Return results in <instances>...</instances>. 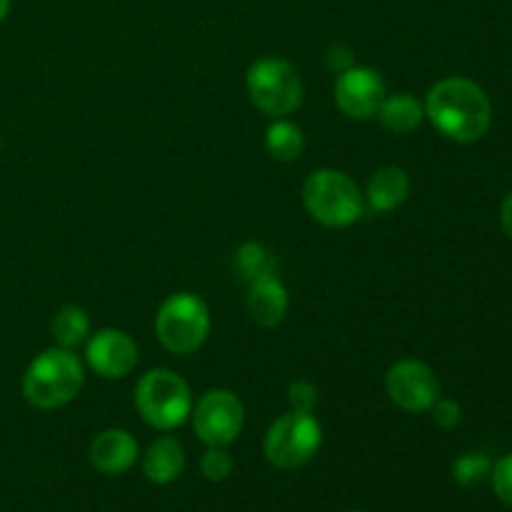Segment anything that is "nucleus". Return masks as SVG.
Listing matches in <instances>:
<instances>
[{"mask_svg":"<svg viewBox=\"0 0 512 512\" xmlns=\"http://www.w3.org/2000/svg\"><path fill=\"white\" fill-rule=\"evenodd\" d=\"M90 333V318L78 305H65L53 320V335L60 348H75L83 343Z\"/></svg>","mask_w":512,"mask_h":512,"instance_id":"a211bd4d","label":"nucleus"},{"mask_svg":"<svg viewBox=\"0 0 512 512\" xmlns=\"http://www.w3.org/2000/svg\"><path fill=\"white\" fill-rule=\"evenodd\" d=\"M388 398L405 413H425L440 398V380L423 360H398L385 375Z\"/></svg>","mask_w":512,"mask_h":512,"instance_id":"1a4fd4ad","label":"nucleus"},{"mask_svg":"<svg viewBox=\"0 0 512 512\" xmlns=\"http://www.w3.org/2000/svg\"><path fill=\"white\" fill-rule=\"evenodd\" d=\"M408 190V173L400 165H385V168L375 170V175L370 178L368 193H365V208L378 215L398 210L408 198Z\"/></svg>","mask_w":512,"mask_h":512,"instance_id":"4468645a","label":"nucleus"},{"mask_svg":"<svg viewBox=\"0 0 512 512\" xmlns=\"http://www.w3.org/2000/svg\"><path fill=\"white\" fill-rule=\"evenodd\" d=\"M385 100V83L378 70L353 65L335 80V103L345 115L355 120H368L378 115Z\"/></svg>","mask_w":512,"mask_h":512,"instance_id":"9d476101","label":"nucleus"},{"mask_svg":"<svg viewBox=\"0 0 512 512\" xmlns=\"http://www.w3.org/2000/svg\"><path fill=\"white\" fill-rule=\"evenodd\" d=\"M490 478H493L495 495L512 508V455H505V458H500L498 463L493 465Z\"/></svg>","mask_w":512,"mask_h":512,"instance_id":"5701e85b","label":"nucleus"},{"mask_svg":"<svg viewBox=\"0 0 512 512\" xmlns=\"http://www.w3.org/2000/svg\"><path fill=\"white\" fill-rule=\"evenodd\" d=\"M490 473H493V463H490L488 455L483 453L460 455L453 463V478L455 483L463 485V488H475V485L483 483L485 478H490Z\"/></svg>","mask_w":512,"mask_h":512,"instance_id":"aec40b11","label":"nucleus"},{"mask_svg":"<svg viewBox=\"0 0 512 512\" xmlns=\"http://www.w3.org/2000/svg\"><path fill=\"white\" fill-rule=\"evenodd\" d=\"M425 115L455 143H475L493 123V105L485 90L468 78H445L428 90Z\"/></svg>","mask_w":512,"mask_h":512,"instance_id":"f257e3e1","label":"nucleus"},{"mask_svg":"<svg viewBox=\"0 0 512 512\" xmlns=\"http://www.w3.org/2000/svg\"><path fill=\"white\" fill-rule=\"evenodd\" d=\"M248 313L253 323L260 328H275L283 323L285 313H288V290L280 283L278 275H265V278L248 283Z\"/></svg>","mask_w":512,"mask_h":512,"instance_id":"ddd939ff","label":"nucleus"},{"mask_svg":"<svg viewBox=\"0 0 512 512\" xmlns=\"http://www.w3.org/2000/svg\"><path fill=\"white\" fill-rule=\"evenodd\" d=\"M195 435L208 448H225L235 443L245 425V408L233 390L215 388L200 395L193 413Z\"/></svg>","mask_w":512,"mask_h":512,"instance_id":"6e6552de","label":"nucleus"},{"mask_svg":"<svg viewBox=\"0 0 512 512\" xmlns=\"http://www.w3.org/2000/svg\"><path fill=\"white\" fill-rule=\"evenodd\" d=\"M8 8H10V0H0V20L8 15Z\"/></svg>","mask_w":512,"mask_h":512,"instance_id":"bb28decb","label":"nucleus"},{"mask_svg":"<svg viewBox=\"0 0 512 512\" xmlns=\"http://www.w3.org/2000/svg\"><path fill=\"white\" fill-rule=\"evenodd\" d=\"M430 413H433V420L438 428L443 430H450V428H458L460 420H463V408H460L455 400L450 398H438L433 403V408H430Z\"/></svg>","mask_w":512,"mask_h":512,"instance_id":"b1692460","label":"nucleus"},{"mask_svg":"<svg viewBox=\"0 0 512 512\" xmlns=\"http://www.w3.org/2000/svg\"><path fill=\"white\" fill-rule=\"evenodd\" d=\"M323 445V428L313 413H290L280 415L268 428L263 440V453L270 465L280 470H295L310 463Z\"/></svg>","mask_w":512,"mask_h":512,"instance_id":"0eeeda50","label":"nucleus"},{"mask_svg":"<svg viewBox=\"0 0 512 512\" xmlns=\"http://www.w3.org/2000/svg\"><path fill=\"white\" fill-rule=\"evenodd\" d=\"M328 68L335 70V73H345L348 68H353V55H350L348 48H343V45H335V48L328 50Z\"/></svg>","mask_w":512,"mask_h":512,"instance_id":"393cba45","label":"nucleus"},{"mask_svg":"<svg viewBox=\"0 0 512 512\" xmlns=\"http://www.w3.org/2000/svg\"><path fill=\"white\" fill-rule=\"evenodd\" d=\"M235 265H238V273L245 283H253V280L265 278V275L275 273V258L265 245L260 243H243L235 253Z\"/></svg>","mask_w":512,"mask_h":512,"instance_id":"6ab92c4d","label":"nucleus"},{"mask_svg":"<svg viewBox=\"0 0 512 512\" xmlns=\"http://www.w3.org/2000/svg\"><path fill=\"white\" fill-rule=\"evenodd\" d=\"M90 465L105 475H120L128 473L138 460V440L128 433V430L110 428L95 435L88 450Z\"/></svg>","mask_w":512,"mask_h":512,"instance_id":"f8f14e48","label":"nucleus"},{"mask_svg":"<svg viewBox=\"0 0 512 512\" xmlns=\"http://www.w3.org/2000/svg\"><path fill=\"white\" fill-rule=\"evenodd\" d=\"M305 210L325 228H348L365 213V195L343 170H315L303 185Z\"/></svg>","mask_w":512,"mask_h":512,"instance_id":"7ed1b4c3","label":"nucleus"},{"mask_svg":"<svg viewBox=\"0 0 512 512\" xmlns=\"http://www.w3.org/2000/svg\"><path fill=\"white\" fill-rule=\"evenodd\" d=\"M85 370L78 355L68 348H50L28 365L23 395L40 410L63 408L83 388Z\"/></svg>","mask_w":512,"mask_h":512,"instance_id":"f03ea898","label":"nucleus"},{"mask_svg":"<svg viewBox=\"0 0 512 512\" xmlns=\"http://www.w3.org/2000/svg\"><path fill=\"white\" fill-rule=\"evenodd\" d=\"M348 512H358V510H348Z\"/></svg>","mask_w":512,"mask_h":512,"instance_id":"cd10ccee","label":"nucleus"},{"mask_svg":"<svg viewBox=\"0 0 512 512\" xmlns=\"http://www.w3.org/2000/svg\"><path fill=\"white\" fill-rule=\"evenodd\" d=\"M288 403L300 413H313L318 405V388L310 380H295L288 388Z\"/></svg>","mask_w":512,"mask_h":512,"instance_id":"4be33fe9","label":"nucleus"},{"mask_svg":"<svg viewBox=\"0 0 512 512\" xmlns=\"http://www.w3.org/2000/svg\"><path fill=\"white\" fill-rule=\"evenodd\" d=\"M245 85L255 108L270 118H285L303 103V80L283 58L255 60L245 75Z\"/></svg>","mask_w":512,"mask_h":512,"instance_id":"423d86ee","label":"nucleus"},{"mask_svg":"<svg viewBox=\"0 0 512 512\" xmlns=\"http://www.w3.org/2000/svg\"><path fill=\"white\" fill-rule=\"evenodd\" d=\"M85 363L108 380H120L130 375L138 365V345L125 330L103 328L88 340Z\"/></svg>","mask_w":512,"mask_h":512,"instance_id":"9b49d317","label":"nucleus"},{"mask_svg":"<svg viewBox=\"0 0 512 512\" xmlns=\"http://www.w3.org/2000/svg\"><path fill=\"white\" fill-rule=\"evenodd\" d=\"M265 148H268V153L273 155L275 160H280V163H293V160H298L300 155H303V130L295 123H290V120L278 118L275 123H270L268 130H265Z\"/></svg>","mask_w":512,"mask_h":512,"instance_id":"f3484780","label":"nucleus"},{"mask_svg":"<svg viewBox=\"0 0 512 512\" xmlns=\"http://www.w3.org/2000/svg\"><path fill=\"white\" fill-rule=\"evenodd\" d=\"M378 118L383 123L385 130L395 135H408L423 123L425 108L420 105V100L410 93H395L385 95V100L380 103Z\"/></svg>","mask_w":512,"mask_h":512,"instance_id":"dca6fc26","label":"nucleus"},{"mask_svg":"<svg viewBox=\"0 0 512 512\" xmlns=\"http://www.w3.org/2000/svg\"><path fill=\"white\" fill-rule=\"evenodd\" d=\"M135 405L155 430L180 428L193 413V393L178 373L168 368L148 370L135 385Z\"/></svg>","mask_w":512,"mask_h":512,"instance_id":"20e7f679","label":"nucleus"},{"mask_svg":"<svg viewBox=\"0 0 512 512\" xmlns=\"http://www.w3.org/2000/svg\"><path fill=\"white\" fill-rule=\"evenodd\" d=\"M200 473L210 483H223L233 473V458H230L225 448H208L203 458H200Z\"/></svg>","mask_w":512,"mask_h":512,"instance_id":"412c9836","label":"nucleus"},{"mask_svg":"<svg viewBox=\"0 0 512 512\" xmlns=\"http://www.w3.org/2000/svg\"><path fill=\"white\" fill-rule=\"evenodd\" d=\"M155 333L165 350L190 355L205 343L210 333V310L195 293H173L155 315Z\"/></svg>","mask_w":512,"mask_h":512,"instance_id":"39448f33","label":"nucleus"},{"mask_svg":"<svg viewBox=\"0 0 512 512\" xmlns=\"http://www.w3.org/2000/svg\"><path fill=\"white\" fill-rule=\"evenodd\" d=\"M500 225H503L505 235L512 238V193L503 200V205H500Z\"/></svg>","mask_w":512,"mask_h":512,"instance_id":"a878e982","label":"nucleus"},{"mask_svg":"<svg viewBox=\"0 0 512 512\" xmlns=\"http://www.w3.org/2000/svg\"><path fill=\"white\" fill-rule=\"evenodd\" d=\"M185 450L170 435L153 440L143 455V473L153 485H170L183 475Z\"/></svg>","mask_w":512,"mask_h":512,"instance_id":"2eb2a0df","label":"nucleus"}]
</instances>
